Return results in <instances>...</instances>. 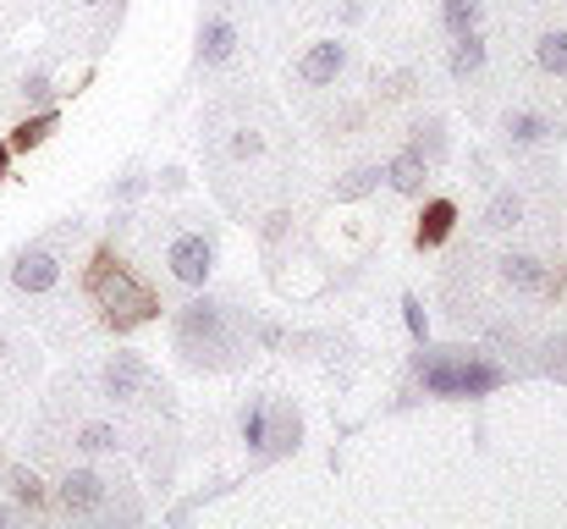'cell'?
I'll list each match as a JSON object with an SVG mask.
<instances>
[{"label":"cell","mask_w":567,"mask_h":529,"mask_svg":"<svg viewBox=\"0 0 567 529\" xmlns=\"http://www.w3.org/2000/svg\"><path fill=\"white\" fill-rule=\"evenodd\" d=\"M507 28H518L535 78H567V0H540V6H513L507 0Z\"/></svg>","instance_id":"5b68a950"},{"label":"cell","mask_w":567,"mask_h":529,"mask_svg":"<svg viewBox=\"0 0 567 529\" xmlns=\"http://www.w3.org/2000/svg\"><path fill=\"white\" fill-rule=\"evenodd\" d=\"M55 128H61V116H55V111L44 105V111L22 116V122H17V133H11L6 144H11V155H28V150H39V144H44V139H50Z\"/></svg>","instance_id":"d6986e66"},{"label":"cell","mask_w":567,"mask_h":529,"mask_svg":"<svg viewBox=\"0 0 567 529\" xmlns=\"http://www.w3.org/2000/svg\"><path fill=\"white\" fill-rule=\"evenodd\" d=\"M6 491H11L17 508H44V486H39L33 469H6Z\"/></svg>","instance_id":"7402d4cb"},{"label":"cell","mask_w":567,"mask_h":529,"mask_svg":"<svg viewBox=\"0 0 567 529\" xmlns=\"http://www.w3.org/2000/svg\"><path fill=\"white\" fill-rule=\"evenodd\" d=\"M105 497H111V480H105V475H94V469H66V475L55 480V502H61L66 513H78V519L100 513V508H105Z\"/></svg>","instance_id":"9a60e30c"},{"label":"cell","mask_w":567,"mask_h":529,"mask_svg":"<svg viewBox=\"0 0 567 529\" xmlns=\"http://www.w3.org/2000/svg\"><path fill=\"white\" fill-rule=\"evenodd\" d=\"M485 17H491V0H435V22H441L446 39L468 33V28H485Z\"/></svg>","instance_id":"e0dca14e"},{"label":"cell","mask_w":567,"mask_h":529,"mask_svg":"<svg viewBox=\"0 0 567 529\" xmlns=\"http://www.w3.org/2000/svg\"><path fill=\"white\" fill-rule=\"evenodd\" d=\"M408 150H419L424 161H441V128H435V122H419V128H413V144H408Z\"/></svg>","instance_id":"d4e9b609"},{"label":"cell","mask_w":567,"mask_h":529,"mask_svg":"<svg viewBox=\"0 0 567 529\" xmlns=\"http://www.w3.org/2000/svg\"><path fill=\"white\" fill-rule=\"evenodd\" d=\"M491 265H496V282H502L513 298H540V293L551 287L546 260H540V254H529V248H507V254H496Z\"/></svg>","instance_id":"5bb4252c"},{"label":"cell","mask_w":567,"mask_h":529,"mask_svg":"<svg viewBox=\"0 0 567 529\" xmlns=\"http://www.w3.org/2000/svg\"><path fill=\"white\" fill-rule=\"evenodd\" d=\"M166 276L172 282H183V287H204L209 276H215V237L209 232H172L166 237Z\"/></svg>","instance_id":"30bf717a"},{"label":"cell","mask_w":567,"mask_h":529,"mask_svg":"<svg viewBox=\"0 0 567 529\" xmlns=\"http://www.w3.org/2000/svg\"><path fill=\"white\" fill-rule=\"evenodd\" d=\"M50 94H55V83H50L44 72H28V78H22V105H28V111H44Z\"/></svg>","instance_id":"cb8c5ba5"},{"label":"cell","mask_w":567,"mask_h":529,"mask_svg":"<svg viewBox=\"0 0 567 529\" xmlns=\"http://www.w3.org/2000/svg\"><path fill=\"white\" fill-rule=\"evenodd\" d=\"M348 67H353V44H348V39H315V44L298 55L292 78H298V89L326 94V89H337V83L348 78Z\"/></svg>","instance_id":"9c48e42d"},{"label":"cell","mask_w":567,"mask_h":529,"mask_svg":"<svg viewBox=\"0 0 567 529\" xmlns=\"http://www.w3.org/2000/svg\"><path fill=\"white\" fill-rule=\"evenodd\" d=\"M419 380L430 397H491L507 369L485 353H468V348H430L419 353Z\"/></svg>","instance_id":"277c9868"},{"label":"cell","mask_w":567,"mask_h":529,"mask_svg":"<svg viewBox=\"0 0 567 529\" xmlns=\"http://www.w3.org/2000/svg\"><path fill=\"white\" fill-rule=\"evenodd\" d=\"M446 78L468 94V89H485L491 78H496V44L480 33V28H468V33H452V44H446Z\"/></svg>","instance_id":"ba28073f"},{"label":"cell","mask_w":567,"mask_h":529,"mask_svg":"<svg viewBox=\"0 0 567 529\" xmlns=\"http://www.w3.org/2000/svg\"><path fill=\"white\" fill-rule=\"evenodd\" d=\"M6 519H11V513H6V508H0V525H6Z\"/></svg>","instance_id":"1f68e13d"},{"label":"cell","mask_w":567,"mask_h":529,"mask_svg":"<svg viewBox=\"0 0 567 529\" xmlns=\"http://www.w3.org/2000/svg\"><path fill=\"white\" fill-rule=\"evenodd\" d=\"M237 50H243V22H237V11L231 6H209L204 17H198V67H226V61H237Z\"/></svg>","instance_id":"7c38bea8"},{"label":"cell","mask_w":567,"mask_h":529,"mask_svg":"<svg viewBox=\"0 0 567 529\" xmlns=\"http://www.w3.org/2000/svg\"><path fill=\"white\" fill-rule=\"evenodd\" d=\"M138 193H144V176L138 172H127L122 182H111V199H138Z\"/></svg>","instance_id":"484cf974"},{"label":"cell","mask_w":567,"mask_h":529,"mask_svg":"<svg viewBox=\"0 0 567 529\" xmlns=\"http://www.w3.org/2000/svg\"><path fill=\"white\" fill-rule=\"evenodd\" d=\"M6 172H11V144H0V182H6Z\"/></svg>","instance_id":"f1b7e54d"},{"label":"cell","mask_w":567,"mask_h":529,"mask_svg":"<svg viewBox=\"0 0 567 529\" xmlns=\"http://www.w3.org/2000/svg\"><path fill=\"white\" fill-rule=\"evenodd\" d=\"M557 78H540V83H518L502 94L491 128H496V144L507 155H535V150H551L567 133V100H557L551 89Z\"/></svg>","instance_id":"7a4b0ae2"},{"label":"cell","mask_w":567,"mask_h":529,"mask_svg":"<svg viewBox=\"0 0 567 529\" xmlns=\"http://www.w3.org/2000/svg\"><path fill=\"white\" fill-rule=\"evenodd\" d=\"M100 397H111V403H144V397H155V369L138 353H111L100 364Z\"/></svg>","instance_id":"4fadbf2b"},{"label":"cell","mask_w":567,"mask_h":529,"mask_svg":"<svg viewBox=\"0 0 567 529\" xmlns=\"http://www.w3.org/2000/svg\"><path fill=\"white\" fill-rule=\"evenodd\" d=\"M480 226L485 232H524L529 226V187L524 182H507V187H496L491 193V204H485V215H480Z\"/></svg>","instance_id":"2e32d148"},{"label":"cell","mask_w":567,"mask_h":529,"mask_svg":"<svg viewBox=\"0 0 567 529\" xmlns=\"http://www.w3.org/2000/svg\"><path fill=\"white\" fill-rule=\"evenodd\" d=\"M380 176H385L396 193H424V182H430V161H424L419 150H402V155H391V166H385Z\"/></svg>","instance_id":"ac0fdd59"},{"label":"cell","mask_w":567,"mask_h":529,"mask_svg":"<svg viewBox=\"0 0 567 529\" xmlns=\"http://www.w3.org/2000/svg\"><path fill=\"white\" fill-rule=\"evenodd\" d=\"M270 133H276L270 122L237 116V122H226V128L215 133V150H220V161H226V166H237V172H243V166H265V161H270V150H276V144H270Z\"/></svg>","instance_id":"8fae6325"},{"label":"cell","mask_w":567,"mask_h":529,"mask_svg":"<svg viewBox=\"0 0 567 529\" xmlns=\"http://www.w3.org/2000/svg\"><path fill=\"white\" fill-rule=\"evenodd\" d=\"M370 187H380V166H353V172L337 182V199L348 204V199H364Z\"/></svg>","instance_id":"603a6c76"},{"label":"cell","mask_w":567,"mask_h":529,"mask_svg":"<svg viewBox=\"0 0 567 529\" xmlns=\"http://www.w3.org/2000/svg\"><path fill=\"white\" fill-rule=\"evenodd\" d=\"M78 11H100V6H111V0H72Z\"/></svg>","instance_id":"f546056e"},{"label":"cell","mask_w":567,"mask_h":529,"mask_svg":"<svg viewBox=\"0 0 567 529\" xmlns=\"http://www.w3.org/2000/svg\"><path fill=\"white\" fill-rule=\"evenodd\" d=\"M172 343L198 369H231L243 358L248 326H243L237 304H226V298H193L172 321Z\"/></svg>","instance_id":"3957f363"},{"label":"cell","mask_w":567,"mask_h":529,"mask_svg":"<svg viewBox=\"0 0 567 529\" xmlns=\"http://www.w3.org/2000/svg\"><path fill=\"white\" fill-rule=\"evenodd\" d=\"M83 293H89V304L105 315V326H111L116 337H127V332L161 321V298H155V287H150V282H144V276L111 248V243L89 254V265H83Z\"/></svg>","instance_id":"6da1fadb"},{"label":"cell","mask_w":567,"mask_h":529,"mask_svg":"<svg viewBox=\"0 0 567 529\" xmlns=\"http://www.w3.org/2000/svg\"><path fill=\"white\" fill-rule=\"evenodd\" d=\"M11 364V343H6V332H0V369Z\"/></svg>","instance_id":"4dcf8cb0"},{"label":"cell","mask_w":567,"mask_h":529,"mask_svg":"<svg viewBox=\"0 0 567 529\" xmlns=\"http://www.w3.org/2000/svg\"><path fill=\"white\" fill-rule=\"evenodd\" d=\"M78 447H83V452H116V447H122V430H116L111 419H83V425H78Z\"/></svg>","instance_id":"44dd1931"},{"label":"cell","mask_w":567,"mask_h":529,"mask_svg":"<svg viewBox=\"0 0 567 529\" xmlns=\"http://www.w3.org/2000/svg\"><path fill=\"white\" fill-rule=\"evenodd\" d=\"M457 226V204L452 199H430L424 204V215H419V248H435V243H446V232Z\"/></svg>","instance_id":"ffe728a7"},{"label":"cell","mask_w":567,"mask_h":529,"mask_svg":"<svg viewBox=\"0 0 567 529\" xmlns=\"http://www.w3.org/2000/svg\"><path fill=\"white\" fill-rule=\"evenodd\" d=\"M61 248L44 237V243H28V248H17L11 254V265H6V282L22 293V298H44V293H55L61 287Z\"/></svg>","instance_id":"52a82bcc"},{"label":"cell","mask_w":567,"mask_h":529,"mask_svg":"<svg viewBox=\"0 0 567 529\" xmlns=\"http://www.w3.org/2000/svg\"><path fill=\"white\" fill-rule=\"evenodd\" d=\"M237 430H243V447H248L254 458H287V452H298V441H303L298 408H292L287 397H270V391L243 403Z\"/></svg>","instance_id":"8992f818"},{"label":"cell","mask_w":567,"mask_h":529,"mask_svg":"<svg viewBox=\"0 0 567 529\" xmlns=\"http://www.w3.org/2000/svg\"><path fill=\"white\" fill-rule=\"evenodd\" d=\"M161 187H172V193H177V187H188V176H183V166H166V172H161Z\"/></svg>","instance_id":"83f0119b"},{"label":"cell","mask_w":567,"mask_h":529,"mask_svg":"<svg viewBox=\"0 0 567 529\" xmlns=\"http://www.w3.org/2000/svg\"><path fill=\"white\" fill-rule=\"evenodd\" d=\"M402 309H408V326H413V337L424 343V304H419V298H408Z\"/></svg>","instance_id":"4316f807"}]
</instances>
